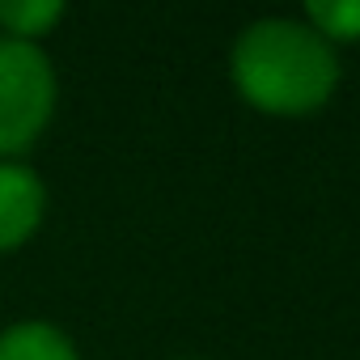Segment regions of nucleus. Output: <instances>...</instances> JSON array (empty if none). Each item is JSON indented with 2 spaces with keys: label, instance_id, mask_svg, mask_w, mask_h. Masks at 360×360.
Returning a JSON list of instances; mask_svg holds the SVG:
<instances>
[{
  "label": "nucleus",
  "instance_id": "5",
  "mask_svg": "<svg viewBox=\"0 0 360 360\" xmlns=\"http://www.w3.org/2000/svg\"><path fill=\"white\" fill-rule=\"evenodd\" d=\"M64 13L68 9L60 0H0V39L43 47V39L64 22Z\"/></svg>",
  "mask_w": 360,
  "mask_h": 360
},
{
  "label": "nucleus",
  "instance_id": "2",
  "mask_svg": "<svg viewBox=\"0 0 360 360\" xmlns=\"http://www.w3.org/2000/svg\"><path fill=\"white\" fill-rule=\"evenodd\" d=\"M56 68L34 43L0 39V161H22L56 115Z\"/></svg>",
  "mask_w": 360,
  "mask_h": 360
},
{
  "label": "nucleus",
  "instance_id": "4",
  "mask_svg": "<svg viewBox=\"0 0 360 360\" xmlns=\"http://www.w3.org/2000/svg\"><path fill=\"white\" fill-rule=\"evenodd\" d=\"M0 360H81V352L56 322L26 318L0 330Z\"/></svg>",
  "mask_w": 360,
  "mask_h": 360
},
{
  "label": "nucleus",
  "instance_id": "3",
  "mask_svg": "<svg viewBox=\"0 0 360 360\" xmlns=\"http://www.w3.org/2000/svg\"><path fill=\"white\" fill-rule=\"evenodd\" d=\"M47 217V187L26 161H0V255L22 250Z\"/></svg>",
  "mask_w": 360,
  "mask_h": 360
},
{
  "label": "nucleus",
  "instance_id": "1",
  "mask_svg": "<svg viewBox=\"0 0 360 360\" xmlns=\"http://www.w3.org/2000/svg\"><path fill=\"white\" fill-rule=\"evenodd\" d=\"M238 94L263 115H309L339 85L335 47L305 22L267 18L238 34L229 60Z\"/></svg>",
  "mask_w": 360,
  "mask_h": 360
},
{
  "label": "nucleus",
  "instance_id": "6",
  "mask_svg": "<svg viewBox=\"0 0 360 360\" xmlns=\"http://www.w3.org/2000/svg\"><path fill=\"white\" fill-rule=\"evenodd\" d=\"M305 18L326 43H360V0H309Z\"/></svg>",
  "mask_w": 360,
  "mask_h": 360
}]
</instances>
